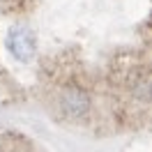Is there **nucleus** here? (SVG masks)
Wrapping results in <instances>:
<instances>
[{"label":"nucleus","mask_w":152,"mask_h":152,"mask_svg":"<svg viewBox=\"0 0 152 152\" xmlns=\"http://www.w3.org/2000/svg\"><path fill=\"white\" fill-rule=\"evenodd\" d=\"M7 48H10L14 58H19V60H30L32 53H35V42H32V35H30L28 30H12L10 37H7Z\"/></svg>","instance_id":"1"}]
</instances>
